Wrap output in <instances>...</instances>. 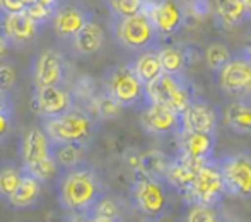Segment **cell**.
I'll return each mask as SVG.
<instances>
[{"label": "cell", "instance_id": "6da1fadb", "mask_svg": "<svg viewBox=\"0 0 251 222\" xmlns=\"http://www.w3.org/2000/svg\"><path fill=\"white\" fill-rule=\"evenodd\" d=\"M104 193L98 171L86 161L74 168L62 169L56 195L62 209L74 219H86L94 202Z\"/></svg>", "mask_w": 251, "mask_h": 222}, {"label": "cell", "instance_id": "7a4b0ae2", "mask_svg": "<svg viewBox=\"0 0 251 222\" xmlns=\"http://www.w3.org/2000/svg\"><path fill=\"white\" fill-rule=\"evenodd\" d=\"M23 169L41 183L50 181L60 173L53 157V144L41 126H31L24 133Z\"/></svg>", "mask_w": 251, "mask_h": 222}, {"label": "cell", "instance_id": "3957f363", "mask_svg": "<svg viewBox=\"0 0 251 222\" xmlns=\"http://www.w3.org/2000/svg\"><path fill=\"white\" fill-rule=\"evenodd\" d=\"M43 126L53 144H80L87 146L96 133L94 120L87 113L80 110H72L62 113V115L51 116V118H41Z\"/></svg>", "mask_w": 251, "mask_h": 222}, {"label": "cell", "instance_id": "277c9868", "mask_svg": "<svg viewBox=\"0 0 251 222\" xmlns=\"http://www.w3.org/2000/svg\"><path fill=\"white\" fill-rule=\"evenodd\" d=\"M104 89L109 98L116 101L122 108L137 106L140 103H149L146 84L140 80L132 65L122 63L109 69L104 75Z\"/></svg>", "mask_w": 251, "mask_h": 222}, {"label": "cell", "instance_id": "5b68a950", "mask_svg": "<svg viewBox=\"0 0 251 222\" xmlns=\"http://www.w3.org/2000/svg\"><path fill=\"white\" fill-rule=\"evenodd\" d=\"M115 34L120 45L132 51H144L147 48H152L159 36L146 9L132 16L118 17Z\"/></svg>", "mask_w": 251, "mask_h": 222}, {"label": "cell", "instance_id": "8992f818", "mask_svg": "<svg viewBox=\"0 0 251 222\" xmlns=\"http://www.w3.org/2000/svg\"><path fill=\"white\" fill-rule=\"evenodd\" d=\"M133 202L144 216L152 219L164 216L169 205L164 179L159 176H151L139 169L133 181Z\"/></svg>", "mask_w": 251, "mask_h": 222}, {"label": "cell", "instance_id": "52a82bcc", "mask_svg": "<svg viewBox=\"0 0 251 222\" xmlns=\"http://www.w3.org/2000/svg\"><path fill=\"white\" fill-rule=\"evenodd\" d=\"M147 98L154 103H161L181 115L192 101V87L181 77V74L162 72L157 79L146 84Z\"/></svg>", "mask_w": 251, "mask_h": 222}, {"label": "cell", "instance_id": "ba28073f", "mask_svg": "<svg viewBox=\"0 0 251 222\" xmlns=\"http://www.w3.org/2000/svg\"><path fill=\"white\" fill-rule=\"evenodd\" d=\"M227 193L226 183L222 178V173L219 169L217 163H212L210 159L200 164L197 169V174L193 178V183L190 190L185 193L188 195L190 202L193 203H208L215 205L222 200V197Z\"/></svg>", "mask_w": 251, "mask_h": 222}, {"label": "cell", "instance_id": "9c48e42d", "mask_svg": "<svg viewBox=\"0 0 251 222\" xmlns=\"http://www.w3.org/2000/svg\"><path fill=\"white\" fill-rule=\"evenodd\" d=\"M227 193L251 198V154L234 152L217 163Z\"/></svg>", "mask_w": 251, "mask_h": 222}, {"label": "cell", "instance_id": "30bf717a", "mask_svg": "<svg viewBox=\"0 0 251 222\" xmlns=\"http://www.w3.org/2000/svg\"><path fill=\"white\" fill-rule=\"evenodd\" d=\"M219 84L226 94L238 99L251 94V58L245 51L232 55L219 70Z\"/></svg>", "mask_w": 251, "mask_h": 222}, {"label": "cell", "instance_id": "8fae6325", "mask_svg": "<svg viewBox=\"0 0 251 222\" xmlns=\"http://www.w3.org/2000/svg\"><path fill=\"white\" fill-rule=\"evenodd\" d=\"M93 17L91 10L80 2H65L55 7L51 14V27L56 38L62 41H72L79 29Z\"/></svg>", "mask_w": 251, "mask_h": 222}, {"label": "cell", "instance_id": "7c38bea8", "mask_svg": "<svg viewBox=\"0 0 251 222\" xmlns=\"http://www.w3.org/2000/svg\"><path fill=\"white\" fill-rule=\"evenodd\" d=\"M34 87H47L63 84L65 80V58L55 48L41 50L33 60Z\"/></svg>", "mask_w": 251, "mask_h": 222}, {"label": "cell", "instance_id": "4fadbf2b", "mask_svg": "<svg viewBox=\"0 0 251 222\" xmlns=\"http://www.w3.org/2000/svg\"><path fill=\"white\" fill-rule=\"evenodd\" d=\"M72 108H75L74 94L62 84L36 87L34 91V110L40 115V118H51Z\"/></svg>", "mask_w": 251, "mask_h": 222}, {"label": "cell", "instance_id": "5bb4252c", "mask_svg": "<svg viewBox=\"0 0 251 222\" xmlns=\"http://www.w3.org/2000/svg\"><path fill=\"white\" fill-rule=\"evenodd\" d=\"M142 128L152 135H166V133H181V115L161 103L149 101L140 115Z\"/></svg>", "mask_w": 251, "mask_h": 222}, {"label": "cell", "instance_id": "9a60e30c", "mask_svg": "<svg viewBox=\"0 0 251 222\" xmlns=\"http://www.w3.org/2000/svg\"><path fill=\"white\" fill-rule=\"evenodd\" d=\"M219 123V113L208 101L192 98L186 110L181 113V130L197 132H215Z\"/></svg>", "mask_w": 251, "mask_h": 222}, {"label": "cell", "instance_id": "2e32d148", "mask_svg": "<svg viewBox=\"0 0 251 222\" xmlns=\"http://www.w3.org/2000/svg\"><path fill=\"white\" fill-rule=\"evenodd\" d=\"M154 23V27L159 36H173L178 33L185 21V12L181 5L175 0H159L152 10H147Z\"/></svg>", "mask_w": 251, "mask_h": 222}, {"label": "cell", "instance_id": "e0dca14e", "mask_svg": "<svg viewBox=\"0 0 251 222\" xmlns=\"http://www.w3.org/2000/svg\"><path fill=\"white\" fill-rule=\"evenodd\" d=\"M0 27L9 43L14 45H24L29 43L36 38L38 31H40V24H36L26 12H12L5 14L2 12L0 17Z\"/></svg>", "mask_w": 251, "mask_h": 222}, {"label": "cell", "instance_id": "ac0fdd59", "mask_svg": "<svg viewBox=\"0 0 251 222\" xmlns=\"http://www.w3.org/2000/svg\"><path fill=\"white\" fill-rule=\"evenodd\" d=\"M215 149V132L181 130V156L193 161H208Z\"/></svg>", "mask_w": 251, "mask_h": 222}, {"label": "cell", "instance_id": "d6986e66", "mask_svg": "<svg viewBox=\"0 0 251 222\" xmlns=\"http://www.w3.org/2000/svg\"><path fill=\"white\" fill-rule=\"evenodd\" d=\"M201 163H205V161H193L185 156L178 157L175 161H169L164 174H162V179L175 190L186 193L190 190V186H192L197 169L200 168Z\"/></svg>", "mask_w": 251, "mask_h": 222}, {"label": "cell", "instance_id": "ffe728a7", "mask_svg": "<svg viewBox=\"0 0 251 222\" xmlns=\"http://www.w3.org/2000/svg\"><path fill=\"white\" fill-rule=\"evenodd\" d=\"M104 40H106V34H104L102 26L94 17H91V19L80 27L79 33L74 36V40L70 41V43H72L75 53L89 56V55H94V53H98V51H101L102 45H104Z\"/></svg>", "mask_w": 251, "mask_h": 222}, {"label": "cell", "instance_id": "44dd1931", "mask_svg": "<svg viewBox=\"0 0 251 222\" xmlns=\"http://www.w3.org/2000/svg\"><path fill=\"white\" fill-rule=\"evenodd\" d=\"M43 183L40 179H36L34 176H31L29 173L24 171L23 179H21V185L17 186L16 193L10 197L9 203L14 210H26L33 209L38 202H40L41 192H43Z\"/></svg>", "mask_w": 251, "mask_h": 222}, {"label": "cell", "instance_id": "7402d4cb", "mask_svg": "<svg viewBox=\"0 0 251 222\" xmlns=\"http://www.w3.org/2000/svg\"><path fill=\"white\" fill-rule=\"evenodd\" d=\"M226 125L236 133L251 135V101L246 98H239L238 101L231 103L224 115Z\"/></svg>", "mask_w": 251, "mask_h": 222}, {"label": "cell", "instance_id": "603a6c76", "mask_svg": "<svg viewBox=\"0 0 251 222\" xmlns=\"http://www.w3.org/2000/svg\"><path fill=\"white\" fill-rule=\"evenodd\" d=\"M215 14L221 24L227 29L239 26L248 14H246L243 0H214Z\"/></svg>", "mask_w": 251, "mask_h": 222}, {"label": "cell", "instance_id": "cb8c5ba5", "mask_svg": "<svg viewBox=\"0 0 251 222\" xmlns=\"http://www.w3.org/2000/svg\"><path fill=\"white\" fill-rule=\"evenodd\" d=\"M132 67L144 84L152 82V80L157 79L162 74V67H161V62H159L157 51L151 50V48L144 50L142 53L139 55V58L133 62Z\"/></svg>", "mask_w": 251, "mask_h": 222}, {"label": "cell", "instance_id": "d4e9b609", "mask_svg": "<svg viewBox=\"0 0 251 222\" xmlns=\"http://www.w3.org/2000/svg\"><path fill=\"white\" fill-rule=\"evenodd\" d=\"M84 149L86 146H80V144H53V157L60 169H69L84 163Z\"/></svg>", "mask_w": 251, "mask_h": 222}, {"label": "cell", "instance_id": "484cf974", "mask_svg": "<svg viewBox=\"0 0 251 222\" xmlns=\"http://www.w3.org/2000/svg\"><path fill=\"white\" fill-rule=\"evenodd\" d=\"M120 219H122V209H120L118 202L104 193L94 202L93 209L87 216V221L94 222H115Z\"/></svg>", "mask_w": 251, "mask_h": 222}, {"label": "cell", "instance_id": "4316f807", "mask_svg": "<svg viewBox=\"0 0 251 222\" xmlns=\"http://www.w3.org/2000/svg\"><path fill=\"white\" fill-rule=\"evenodd\" d=\"M159 55V62H161L162 72L166 74H183L186 65V56L185 51L179 47H175V45H169V47H164L157 51Z\"/></svg>", "mask_w": 251, "mask_h": 222}, {"label": "cell", "instance_id": "83f0119b", "mask_svg": "<svg viewBox=\"0 0 251 222\" xmlns=\"http://www.w3.org/2000/svg\"><path fill=\"white\" fill-rule=\"evenodd\" d=\"M24 169L23 168H3L0 169V198L9 202L10 197L16 193L17 186L21 185Z\"/></svg>", "mask_w": 251, "mask_h": 222}, {"label": "cell", "instance_id": "f1b7e54d", "mask_svg": "<svg viewBox=\"0 0 251 222\" xmlns=\"http://www.w3.org/2000/svg\"><path fill=\"white\" fill-rule=\"evenodd\" d=\"M231 56L232 55H231V51H229V48L222 43H212V45H208L207 50H205V62H207L208 69L215 70V72H219V70L229 62Z\"/></svg>", "mask_w": 251, "mask_h": 222}, {"label": "cell", "instance_id": "f546056e", "mask_svg": "<svg viewBox=\"0 0 251 222\" xmlns=\"http://www.w3.org/2000/svg\"><path fill=\"white\" fill-rule=\"evenodd\" d=\"M221 210L215 205H208V203H195L192 207V210L188 212L186 221L188 222H217L221 221Z\"/></svg>", "mask_w": 251, "mask_h": 222}, {"label": "cell", "instance_id": "4dcf8cb0", "mask_svg": "<svg viewBox=\"0 0 251 222\" xmlns=\"http://www.w3.org/2000/svg\"><path fill=\"white\" fill-rule=\"evenodd\" d=\"M106 2H108L109 10L115 14L116 19L140 12L147 5V0H106Z\"/></svg>", "mask_w": 251, "mask_h": 222}, {"label": "cell", "instance_id": "1f68e13d", "mask_svg": "<svg viewBox=\"0 0 251 222\" xmlns=\"http://www.w3.org/2000/svg\"><path fill=\"white\" fill-rule=\"evenodd\" d=\"M55 9H50V7L43 5L41 2H38V0H34L33 3H29V5L24 9V12L27 14V16L31 17V19L34 21L36 24H40V26H43V24L50 23L51 19V14Z\"/></svg>", "mask_w": 251, "mask_h": 222}, {"label": "cell", "instance_id": "d6a6232c", "mask_svg": "<svg viewBox=\"0 0 251 222\" xmlns=\"http://www.w3.org/2000/svg\"><path fill=\"white\" fill-rule=\"evenodd\" d=\"M120 110H122V106H120V104L116 103L113 98H109L106 93L100 98V101H98V104H96L98 115H100L101 118H104V120H109V118H115V116H118Z\"/></svg>", "mask_w": 251, "mask_h": 222}, {"label": "cell", "instance_id": "836d02e7", "mask_svg": "<svg viewBox=\"0 0 251 222\" xmlns=\"http://www.w3.org/2000/svg\"><path fill=\"white\" fill-rule=\"evenodd\" d=\"M17 72L10 63L2 62L0 60V91L3 93H9L14 86H16Z\"/></svg>", "mask_w": 251, "mask_h": 222}, {"label": "cell", "instance_id": "e575fe53", "mask_svg": "<svg viewBox=\"0 0 251 222\" xmlns=\"http://www.w3.org/2000/svg\"><path fill=\"white\" fill-rule=\"evenodd\" d=\"M26 5L23 0H0V12L12 14V12H23Z\"/></svg>", "mask_w": 251, "mask_h": 222}, {"label": "cell", "instance_id": "d590c367", "mask_svg": "<svg viewBox=\"0 0 251 222\" xmlns=\"http://www.w3.org/2000/svg\"><path fill=\"white\" fill-rule=\"evenodd\" d=\"M12 128V113L0 111V140L5 139Z\"/></svg>", "mask_w": 251, "mask_h": 222}, {"label": "cell", "instance_id": "8d00e7d4", "mask_svg": "<svg viewBox=\"0 0 251 222\" xmlns=\"http://www.w3.org/2000/svg\"><path fill=\"white\" fill-rule=\"evenodd\" d=\"M0 111L12 113V99H10L9 93H3V91H0Z\"/></svg>", "mask_w": 251, "mask_h": 222}, {"label": "cell", "instance_id": "74e56055", "mask_svg": "<svg viewBox=\"0 0 251 222\" xmlns=\"http://www.w3.org/2000/svg\"><path fill=\"white\" fill-rule=\"evenodd\" d=\"M7 48H9V40L5 38V34L2 33V27H0V60L7 53Z\"/></svg>", "mask_w": 251, "mask_h": 222}, {"label": "cell", "instance_id": "f35d334b", "mask_svg": "<svg viewBox=\"0 0 251 222\" xmlns=\"http://www.w3.org/2000/svg\"><path fill=\"white\" fill-rule=\"evenodd\" d=\"M38 2H41L43 5H47V7H50V9H55L58 3H62L63 0H38Z\"/></svg>", "mask_w": 251, "mask_h": 222}, {"label": "cell", "instance_id": "ab89813d", "mask_svg": "<svg viewBox=\"0 0 251 222\" xmlns=\"http://www.w3.org/2000/svg\"><path fill=\"white\" fill-rule=\"evenodd\" d=\"M243 3H245L246 14H248V16H251V0H243Z\"/></svg>", "mask_w": 251, "mask_h": 222}, {"label": "cell", "instance_id": "60d3db41", "mask_svg": "<svg viewBox=\"0 0 251 222\" xmlns=\"http://www.w3.org/2000/svg\"><path fill=\"white\" fill-rule=\"evenodd\" d=\"M245 53H246V55H248V56H250V58H251V40H250V43H248V45H246V48H245Z\"/></svg>", "mask_w": 251, "mask_h": 222}, {"label": "cell", "instance_id": "b9f144b4", "mask_svg": "<svg viewBox=\"0 0 251 222\" xmlns=\"http://www.w3.org/2000/svg\"><path fill=\"white\" fill-rule=\"evenodd\" d=\"M33 2H34V0H23V3H24V5H26V7L29 5V3H33Z\"/></svg>", "mask_w": 251, "mask_h": 222}]
</instances>
